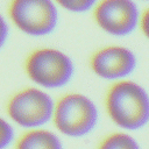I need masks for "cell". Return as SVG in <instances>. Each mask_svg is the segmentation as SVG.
<instances>
[{
	"instance_id": "cell-1",
	"label": "cell",
	"mask_w": 149,
	"mask_h": 149,
	"mask_svg": "<svg viewBox=\"0 0 149 149\" xmlns=\"http://www.w3.org/2000/svg\"><path fill=\"white\" fill-rule=\"evenodd\" d=\"M104 106L109 120L121 130H140L149 121L148 93L141 84L129 78L113 81L108 86Z\"/></svg>"
},
{
	"instance_id": "cell-2",
	"label": "cell",
	"mask_w": 149,
	"mask_h": 149,
	"mask_svg": "<svg viewBox=\"0 0 149 149\" xmlns=\"http://www.w3.org/2000/svg\"><path fill=\"white\" fill-rule=\"evenodd\" d=\"M99 120L95 102L80 92H68L54 102L51 122L57 133L79 139L92 133Z\"/></svg>"
},
{
	"instance_id": "cell-3",
	"label": "cell",
	"mask_w": 149,
	"mask_h": 149,
	"mask_svg": "<svg viewBox=\"0 0 149 149\" xmlns=\"http://www.w3.org/2000/svg\"><path fill=\"white\" fill-rule=\"evenodd\" d=\"M23 70L27 78L43 90L62 88L74 76V63L64 51L52 47L31 50L24 58Z\"/></svg>"
},
{
	"instance_id": "cell-4",
	"label": "cell",
	"mask_w": 149,
	"mask_h": 149,
	"mask_svg": "<svg viewBox=\"0 0 149 149\" xmlns=\"http://www.w3.org/2000/svg\"><path fill=\"white\" fill-rule=\"evenodd\" d=\"M55 100L43 88L27 86L14 92L6 102L8 120L23 128L44 127L51 121Z\"/></svg>"
},
{
	"instance_id": "cell-5",
	"label": "cell",
	"mask_w": 149,
	"mask_h": 149,
	"mask_svg": "<svg viewBox=\"0 0 149 149\" xmlns=\"http://www.w3.org/2000/svg\"><path fill=\"white\" fill-rule=\"evenodd\" d=\"M7 16L17 30L31 37L50 35L59 20L54 0H9Z\"/></svg>"
},
{
	"instance_id": "cell-6",
	"label": "cell",
	"mask_w": 149,
	"mask_h": 149,
	"mask_svg": "<svg viewBox=\"0 0 149 149\" xmlns=\"http://www.w3.org/2000/svg\"><path fill=\"white\" fill-rule=\"evenodd\" d=\"M91 12L97 27L115 37L133 34L141 14L135 0H98Z\"/></svg>"
},
{
	"instance_id": "cell-7",
	"label": "cell",
	"mask_w": 149,
	"mask_h": 149,
	"mask_svg": "<svg viewBox=\"0 0 149 149\" xmlns=\"http://www.w3.org/2000/svg\"><path fill=\"white\" fill-rule=\"evenodd\" d=\"M88 66L94 76L113 83L129 78L137 66V58L133 50L125 45L108 44L91 54Z\"/></svg>"
},
{
	"instance_id": "cell-8",
	"label": "cell",
	"mask_w": 149,
	"mask_h": 149,
	"mask_svg": "<svg viewBox=\"0 0 149 149\" xmlns=\"http://www.w3.org/2000/svg\"><path fill=\"white\" fill-rule=\"evenodd\" d=\"M13 144L14 149H64L58 134L44 127L26 129Z\"/></svg>"
},
{
	"instance_id": "cell-9",
	"label": "cell",
	"mask_w": 149,
	"mask_h": 149,
	"mask_svg": "<svg viewBox=\"0 0 149 149\" xmlns=\"http://www.w3.org/2000/svg\"><path fill=\"white\" fill-rule=\"evenodd\" d=\"M97 149H141V146L129 132L118 130L104 136Z\"/></svg>"
},
{
	"instance_id": "cell-10",
	"label": "cell",
	"mask_w": 149,
	"mask_h": 149,
	"mask_svg": "<svg viewBox=\"0 0 149 149\" xmlns=\"http://www.w3.org/2000/svg\"><path fill=\"white\" fill-rule=\"evenodd\" d=\"M97 1L98 0H54L58 8H62L73 14L91 12Z\"/></svg>"
},
{
	"instance_id": "cell-11",
	"label": "cell",
	"mask_w": 149,
	"mask_h": 149,
	"mask_svg": "<svg viewBox=\"0 0 149 149\" xmlns=\"http://www.w3.org/2000/svg\"><path fill=\"white\" fill-rule=\"evenodd\" d=\"M15 132L8 119L0 116V149H7L14 143Z\"/></svg>"
},
{
	"instance_id": "cell-12",
	"label": "cell",
	"mask_w": 149,
	"mask_h": 149,
	"mask_svg": "<svg viewBox=\"0 0 149 149\" xmlns=\"http://www.w3.org/2000/svg\"><path fill=\"white\" fill-rule=\"evenodd\" d=\"M9 37V23L8 20L0 14V50L5 47Z\"/></svg>"
},
{
	"instance_id": "cell-13",
	"label": "cell",
	"mask_w": 149,
	"mask_h": 149,
	"mask_svg": "<svg viewBox=\"0 0 149 149\" xmlns=\"http://www.w3.org/2000/svg\"><path fill=\"white\" fill-rule=\"evenodd\" d=\"M148 20H149V13H148V9H143L141 10V14H140V19H139V24H137V29L142 31V34L144 36H148Z\"/></svg>"
},
{
	"instance_id": "cell-14",
	"label": "cell",
	"mask_w": 149,
	"mask_h": 149,
	"mask_svg": "<svg viewBox=\"0 0 149 149\" xmlns=\"http://www.w3.org/2000/svg\"><path fill=\"white\" fill-rule=\"evenodd\" d=\"M135 1H147V0H135Z\"/></svg>"
}]
</instances>
